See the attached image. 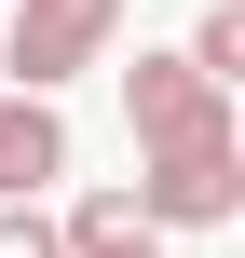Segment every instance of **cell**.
Listing matches in <instances>:
<instances>
[{
    "label": "cell",
    "instance_id": "6da1fadb",
    "mask_svg": "<svg viewBox=\"0 0 245 258\" xmlns=\"http://www.w3.org/2000/svg\"><path fill=\"white\" fill-rule=\"evenodd\" d=\"M136 204L164 218V231H218L245 218V109L218 136H164V150H136Z\"/></svg>",
    "mask_w": 245,
    "mask_h": 258
},
{
    "label": "cell",
    "instance_id": "7a4b0ae2",
    "mask_svg": "<svg viewBox=\"0 0 245 258\" xmlns=\"http://www.w3.org/2000/svg\"><path fill=\"white\" fill-rule=\"evenodd\" d=\"M109 41H123V0H14L0 68L55 95V82H82V68H109Z\"/></svg>",
    "mask_w": 245,
    "mask_h": 258
},
{
    "label": "cell",
    "instance_id": "3957f363",
    "mask_svg": "<svg viewBox=\"0 0 245 258\" xmlns=\"http://www.w3.org/2000/svg\"><path fill=\"white\" fill-rule=\"evenodd\" d=\"M232 109H245V95L191 54V41H164V54H136V68H123V122H136V150H164V136H218Z\"/></svg>",
    "mask_w": 245,
    "mask_h": 258
},
{
    "label": "cell",
    "instance_id": "277c9868",
    "mask_svg": "<svg viewBox=\"0 0 245 258\" xmlns=\"http://www.w3.org/2000/svg\"><path fill=\"white\" fill-rule=\"evenodd\" d=\"M68 177V109L41 82H0V190H55Z\"/></svg>",
    "mask_w": 245,
    "mask_h": 258
},
{
    "label": "cell",
    "instance_id": "5b68a950",
    "mask_svg": "<svg viewBox=\"0 0 245 258\" xmlns=\"http://www.w3.org/2000/svg\"><path fill=\"white\" fill-rule=\"evenodd\" d=\"M0 258H68V218L41 190H0Z\"/></svg>",
    "mask_w": 245,
    "mask_h": 258
},
{
    "label": "cell",
    "instance_id": "8992f818",
    "mask_svg": "<svg viewBox=\"0 0 245 258\" xmlns=\"http://www.w3.org/2000/svg\"><path fill=\"white\" fill-rule=\"evenodd\" d=\"M191 54H205V68H218V82H232V95H245V0H218V14L191 27Z\"/></svg>",
    "mask_w": 245,
    "mask_h": 258
}]
</instances>
